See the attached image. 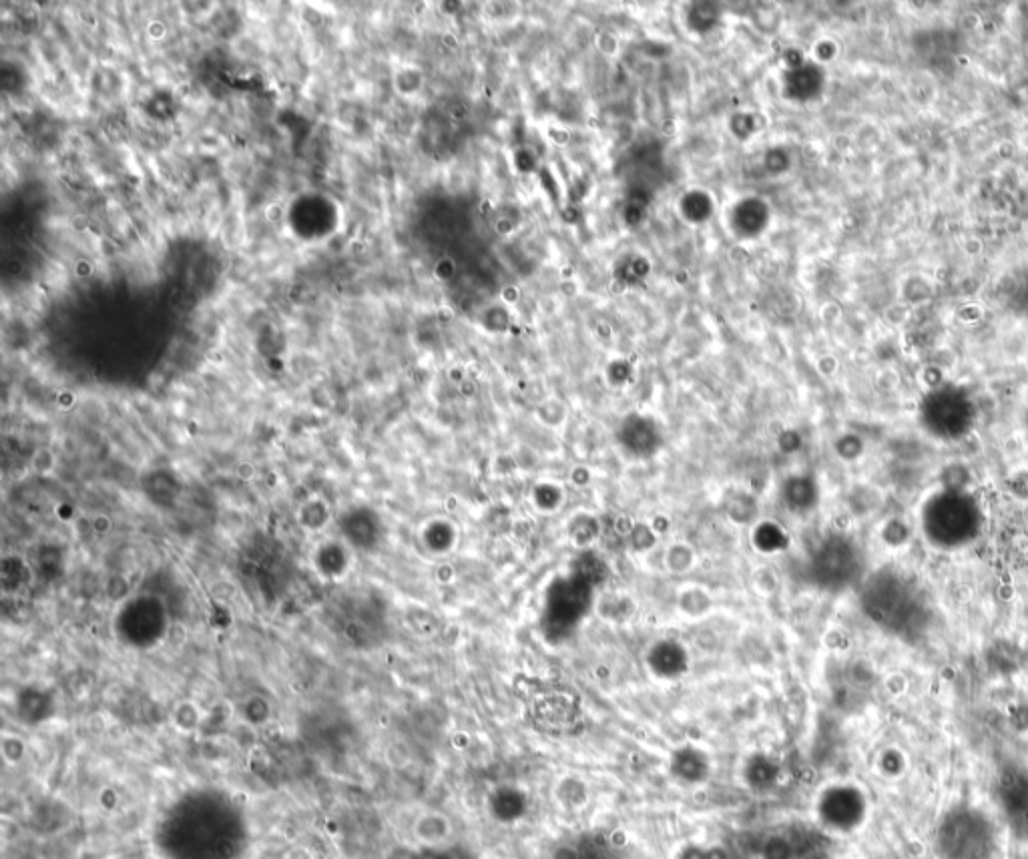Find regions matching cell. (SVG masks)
<instances>
[{
	"mask_svg": "<svg viewBox=\"0 0 1028 859\" xmlns=\"http://www.w3.org/2000/svg\"><path fill=\"white\" fill-rule=\"evenodd\" d=\"M918 526L930 546L962 550L980 536L982 508L970 492L940 488L922 500Z\"/></svg>",
	"mask_w": 1028,
	"mask_h": 859,
	"instance_id": "6da1fadb",
	"label": "cell"
},
{
	"mask_svg": "<svg viewBox=\"0 0 1028 859\" xmlns=\"http://www.w3.org/2000/svg\"><path fill=\"white\" fill-rule=\"evenodd\" d=\"M938 843L944 859H986L992 853V829L976 811L950 813Z\"/></svg>",
	"mask_w": 1028,
	"mask_h": 859,
	"instance_id": "7a4b0ae2",
	"label": "cell"
},
{
	"mask_svg": "<svg viewBox=\"0 0 1028 859\" xmlns=\"http://www.w3.org/2000/svg\"><path fill=\"white\" fill-rule=\"evenodd\" d=\"M1004 803L1016 831L1028 835V785L1022 779L1010 777L1004 787Z\"/></svg>",
	"mask_w": 1028,
	"mask_h": 859,
	"instance_id": "3957f363",
	"label": "cell"
},
{
	"mask_svg": "<svg viewBox=\"0 0 1028 859\" xmlns=\"http://www.w3.org/2000/svg\"><path fill=\"white\" fill-rule=\"evenodd\" d=\"M450 833H452L450 821L438 811L424 813L414 823V837L424 845H440L450 837Z\"/></svg>",
	"mask_w": 1028,
	"mask_h": 859,
	"instance_id": "277c9868",
	"label": "cell"
}]
</instances>
